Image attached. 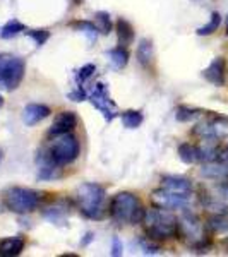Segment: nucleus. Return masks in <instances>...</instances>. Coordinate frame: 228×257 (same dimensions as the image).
Here are the masks:
<instances>
[{"label":"nucleus","mask_w":228,"mask_h":257,"mask_svg":"<svg viewBox=\"0 0 228 257\" xmlns=\"http://www.w3.org/2000/svg\"><path fill=\"white\" fill-rule=\"evenodd\" d=\"M143 223L149 238L155 240L173 238L177 237V231H179V218L172 211L158 208V206L144 213Z\"/></svg>","instance_id":"f257e3e1"},{"label":"nucleus","mask_w":228,"mask_h":257,"mask_svg":"<svg viewBox=\"0 0 228 257\" xmlns=\"http://www.w3.org/2000/svg\"><path fill=\"white\" fill-rule=\"evenodd\" d=\"M110 216L120 225H136L143 223L146 209L141 206L139 199L131 192H119L110 202Z\"/></svg>","instance_id":"f03ea898"},{"label":"nucleus","mask_w":228,"mask_h":257,"mask_svg":"<svg viewBox=\"0 0 228 257\" xmlns=\"http://www.w3.org/2000/svg\"><path fill=\"white\" fill-rule=\"evenodd\" d=\"M208 228L201 223L196 214L185 209L179 218V231L177 235L187 243L189 247L197 248V250H204L211 245V240L208 237Z\"/></svg>","instance_id":"7ed1b4c3"},{"label":"nucleus","mask_w":228,"mask_h":257,"mask_svg":"<svg viewBox=\"0 0 228 257\" xmlns=\"http://www.w3.org/2000/svg\"><path fill=\"white\" fill-rule=\"evenodd\" d=\"M77 202L88 218L101 219L105 213V189L98 184H82L77 189Z\"/></svg>","instance_id":"20e7f679"},{"label":"nucleus","mask_w":228,"mask_h":257,"mask_svg":"<svg viewBox=\"0 0 228 257\" xmlns=\"http://www.w3.org/2000/svg\"><path fill=\"white\" fill-rule=\"evenodd\" d=\"M79 141H77L76 136L65 132V134L55 136L52 139L50 146L47 148V153L59 167H64V165L72 163L79 156Z\"/></svg>","instance_id":"39448f33"},{"label":"nucleus","mask_w":228,"mask_h":257,"mask_svg":"<svg viewBox=\"0 0 228 257\" xmlns=\"http://www.w3.org/2000/svg\"><path fill=\"white\" fill-rule=\"evenodd\" d=\"M2 201L6 208L18 214L31 213L38 208L40 204V194L26 187H11L4 192Z\"/></svg>","instance_id":"423d86ee"},{"label":"nucleus","mask_w":228,"mask_h":257,"mask_svg":"<svg viewBox=\"0 0 228 257\" xmlns=\"http://www.w3.org/2000/svg\"><path fill=\"white\" fill-rule=\"evenodd\" d=\"M26 72L24 60L11 53H0V89L12 91L21 84Z\"/></svg>","instance_id":"0eeeda50"},{"label":"nucleus","mask_w":228,"mask_h":257,"mask_svg":"<svg viewBox=\"0 0 228 257\" xmlns=\"http://www.w3.org/2000/svg\"><path fill=\"white\" fill-rule=\"evenodd\" d=\"M202 204L208 211L216 213H228V182H218L211 189L202 192Z\"/></svg>","instance_id":"6e6552de"},{"label":"nucleus","mask_w":228,"mask_h":257,"mask_svg":"<svg viewBox=\"0 0 228 257\" xmlns=\"http://www.w3.org/2000/svg\"><path fill=\"white\" fill-rule=\"evenodd\" d=\"M153 202H155L158 208L175 211V209H187L190 196H182V194L170 192V190L158 189L153 192Z\"/></svg>","instance_id":"1a4fd4ad"},{"label":"nucleus","mask_w":228,"mask_h":257,"mask_svg":"<svg viewBox=\"0 0 228 257\" xmlns=\"http://www.w3.org/2000/svg\"><path fill=\"white\" fill-rule=\"evenodd\" d=\"M89 99H91V103H93V105L96 106L99 111H101L105 120L111 122V120L117 117V106H115V103L110 99L108 91H106L105 84L98 82V84L94 86V89H93V93H91Z\"/></svg>","instance_id":"9d476101"},{"label":"nucleus","mask_w":228,"mask_h":257,"mask_svg":"<svg viewBox=\"0 0 228 257\" xmlns=\"http://www.w3.org/2000/svg\"><path fill=\"white\" fill-rule=\"evenodd\" d=\"M161 189L175 194H182V196H192V184L184 177H161Z\"/></svg>","instance_id":"9b49d317"},{"label":"nucleus","mask_w":228,"mask_h":257,"mask_svg":"<svg viewBox=\"0 0 228 257\" xmlns=\"http://www.w3.org/2000/svg\"><path fill=\"white\" fill-rule=\"evenodd\" d=\"M77 123V117L74 111H62L59 117L55 118L53 122L52 128L48 131V136L50 138H55V136H60V134H65V132H70Z\"/></svg>","instance_id":"f8f14e48"},{"label":"nucleus","mask_w":228,"mask_h":257,"mask_svg":"<svg viewBox=\"0 0 228 257\" xmlns=\"http://www.w3.org/2000/svg\"><path fill=\"white\" fill-rule=\"evenodd\" d=\"M202 76L206 81H209L214 86H225V59L218 57L202 70Z\"/></svg>","instance_id":"ddd939ff"},{"label":"nucleus","mask_w":228,"mask_h":257,"mask_svg":"<svg viewBox=\"0 0 228 257\" xmlns=\"http://www.w3.org/2000/svg\"><path fill=\"white\" fill-rule=\"evenodd\" d=\"M50 115V108L47 105H40V103H31L26 105L23 110V122L26 125H36L41 120H45Z\"/></svg>","instance_id":"4468645a"},{"label":"nucleus","mask_w":228,"mask_h":257,"mask_svg":"<svg viewBox=\"0 0 228 257\" xmlns=\"http://www.w3.org/2000/svg\"><path fill=\"white\" fill-rule=\"evenodd\" d=\"M24 248V238L23 237H11V238H4L0 242V255L2 257H14L19 255Z\"/></svg>","instance_id":"2eb2a0df"},{"label":"nucleus","mask_w":228,"mask_h":257,"mask_svg":"<svg viewBox=\"0 0 228 257\" xmlns=\"http://www.w3.org/2000/svg\"><path fill=\"white\" fill-rule=\"evenodd\" d=\"M179 158L184 161V163L194 165V163L202 161V151H201V148L194 146V144L184 143L179 146Z\"/></svg>","instance_id":"dca6fc26"},{"label":"nucleus","mask_w":228,"mask_h":257,"mask_svg":"<svg viewBox=\"0 0 228 257\" xmlns=\"http://www.w3.org/2000/svg\"><path fill=\"white\" fill-rule=\"evenodd\" d=\"M138 60L143 67L149 69V65L153 64V57H155V52H153V43L149 40H141L139 45H138Z\"/></svg>","instance_id":"f3484780"},{"label":"nucleus","mask_w":228,"mask_h":257,"mask_svg":"<svg viewBox=\"0 0 228 257\" xmlns=\"http://www.w3.org/2000/svg\"><path fill=\"white\" fill-rule=\"evenodd\" d=\"M206 228L211 233H228V214L226 213H216L209 216Z\"/></svg>","instance_id":"a211bd4d"},{"label":"nucleus","mask_w":228,"mask_h":257,"mask_svg":"<svg viewBox=\"0 0 228 257\" xmlns=\"http://www.w3.org/2000/svg\"><path fill=\"white\" fill-rule=\"evenodd\" d=\"M117 33H119V43L120 47H127L134 41V28L131 26L129 21L119 19L117 21Z\"/></svg>","instance_id":"6ab92c4d"},{"label":"nucleus","mask_w":228,"mask_h":257,"mask_svg":"<svg viewBox=\"0 0 228 257\" xmlns=\"http://www.w3.org/2000/svg\"><path fill=\"white\" fill-rule=\"evenodd\" d=\"M108 59H110V62H111V65H113V67L117 69V70H120V69L126 67L127 62H129V53H127V50H126V48L119 47V48L110 50Z\"/></svg>","instance_id":"aec40b11"},{"label":"nucleus","mask_w":228,"mask_h":257,"mask_svg":"<svg viewBox=\"0 0 228 257\" xmlns=\"http://www.w3.org/2000/svg\"><path fill=\"white\" fill-rule=\"evenodd\" d=\"M122 123H124V127L126 128H136V127H139L141 123H143V113L138 110H127V111H124L122 113Z\"/></svg>","instance_id":"412c9836"},{"label":"nucleus","mask_w":228,"mask_h":257,"mask_svg":"<svg viewBox=\"0 0 228 257\" xmlns=\"http://www.w3.org/2000/svg\"><path fill=\"white\" fill-rule=\"evenodd\" d=\"M219 24H221V16H219V12H213L208 23H206L204 26H201L197 30V35L199 36H209V35H213L214 31H218Z\"/></svg>","instance_id":"4be33fe9"},{"label":"nucleus","mask_w":228,"mask_h":257,"mask_svg":"<svg viewBox=\"0 0 228 257\" xmlns=\"http://www.w3.org/2000/svg\"><path fill=\"white\" fill-rule=\"evenodd\" d=\"M23 31H24V24L19 23L18 19H12L2 28L0 35H2V38H12V36L19 35V33H23Z\"/></svg>","instance_id":"5701e85b"},{"label":"nucleus","mask_w":228,"mask_h":257,"mask_svg":"<svg viewBox=\"0 0 228 257\" xmlns=\"http://www.w3.org/2000/svg\"><path fill=\"white\" fill-rule=\"evenodd\" d=\"M94 21H96V28L99 33L103 35H108L111 31V21H110V16L106 12H96L94 14Z\"/></svg>","instance_id":"b1692460"},{"label":"nucleus","mask_w":228,"mask_h":257,"mask_svg":"<svg viewBox=\"0 0 228 257\" xmlns=\"http://www.w3.org/2000/svg\"><path fill=\"white\" fill-rule=\"evenodd\" d=\"M72 28L86 33L89 38H96V35H98V28L94 26L93 23H89V21H76V23H72Z\"/></svg>","instance_id":"393cba45"},{"label":"nucleus","mask_w":228,"mask_h":257,"mask_svg":"<svg viewBox=\"0 0 228 257\" xmlns=\"http://www.w3.org/2000/svg\"><path fill=\"white\" fill-rule=\"evenodd\" d=\"M199 113H201V111L196 110V108H189V106H179V108H177L175 117H177L179 122H189V120L196 118Z\"/></svg>","instance_id":"a878e982"},{"label":"nucleus","mask_w":228,"mask_h":257,"mask_svg":"<svg viewBox=\"0 0 228 257\" xmlns=\"http://www.w3.org/2000/svg\"><path fill=\"white\" fill-rule=\"evenodd\" d=\"M28 35L36 41V45H43L45 41L50 38V33L47 30H35V31H28Z\"/></svg>","instance_id":"bb28decb"},{"label":"nucleus","mask_w":228,"mask_h":257,"mask_svg":"<svg viewBox=\"0 0 228 257\" xmlns=\"http://www.w3.org/2000/svg\"><path fill=\"white\" fill-rule=\"evenodd\" d=\"M94 70H96V67H94L93 64L84 65V67H82V69L79 70V72H77V81H79V82H84L86 79H88V77L93 76Z\"/></svg>","instance_id":"cd10ccee"},{"label":"nucleus","mask_w":228,"mask_h":257,"mask_svg":"<svg viewBox=\"0 0 228 257\" xmlns=\"http://www.w3.org/2000/svg\"><path fill=\"white\" fill-rule=\"evenodd\" d=\"M124 248H122V242L119 240V237H113V240H111V255L119 257L122 255Z\"/></svg>","instance_id":"c85d7f7f"},{"label":"nucleus","mask_w":228,"mask_h":257,"mask_svg":"<svg viewBox=\"0 0 228 257\" xmlns=\"http://www.w3.org/2000/svg\"><path fill=\"white\" fill-rule=\"evenodd\" d=\"M141 243H143V248L146 254H158L160 252V247L153 245V243H148L146 240H141Z\"/></svg>","instance_id":"c756f323"},{"label":"nucleus","mask_w":228,"mask_h":257,"mask_svg":"<svg viewBox=\"0 0 228 257\" xmlns=\"http://www.w3.org/2000/svg\"><path fill=\"white\" fill-rule=\"evenodd\" d=\"M69 98H72L74 101H82V99H86V93L79 88L77 91H74V93H70Z\"/></svg>","instance_id":"7c9ffc66"},{"label":"nucleus","mask_w":228,"mask_h":257,"mask_svg":"<svg viewBox=\"0 0 228 257\" xmlns=\"http://www.w3.org/2000/svg\"><path fill=\"white\" fill-rule=\"evenodd\" d=\"M4 106V98H2V94H0V108Z\"/></svg>","instance_id":"2f4dec72"},{"label":"nucleus","mask_w":228,"mask_h":257,"mask_svg":"<svg viewBox=\"0 0 228 257\" xmlns=\"http://www.w3.org/2000/svg\"><path fill=\"white\" fill-rule=\"evenodd\" d=\"M225 24H226V36H228V16H226V21H225Z\"/></svg>","instance_id":"473e14b6"}]
</instances>
